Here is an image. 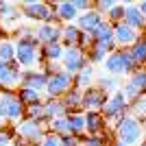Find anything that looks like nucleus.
<instances>
[{
	"mask_svg": "<svg viewBox=\"0 0 146 146\" xmlns=\"http://www.w3.org/2000/svg\"><path fill=\"white\" fill-rule=\"evenodd\" d=\"M15 63L22 70H37L42 68V46L35 37H15Z\"/></svg>",
	"mask_w": 146,
	"mask_h": 146,
	"instance_id": "1",
	"label": "nucleus"
},
{
	"mask_svg": "<svg viewBox=\"0 0 146 146\" xmlns=\"http://www.w3.org/2000/svg\"><path fill=\"white\" fill-rule=\"evenodd\" d=\"M26 118V107L15 92H0V129L15 127Z\"/></svg>",
	"mask_w": 146,
	"mask_h": 146,
	"instance_id": "2",
	"label": "nucleus"
},
{
	"mask_svg": "<svg viewBox=\"0 0 146 146\" xmlns=\"http://www.w3.org/2000/svg\"><path fill=\"white\" fill-rule=\"evenodd\" d=\"M111 133H113V140L124 142L127 146H140L144 142V124L127 113L111 127Z\"/></svg>",
	"mask_w": 146,
	"mask_h": 146,
	"instance_id": "3",
	"label": "nucleus"
},
{
	"mask_svg": "<svg viewBox=\"0 0 146 146\" xmlns=\"http://www.w3.org/2000/svg\"><path fill=\"white\" fill-rule=\"evenodd\" d=\"M103 68H105V74H111V76H116V79H120V76H127L129 79V76L137 70V66L133 63V59L129 55V50H120V48H116L113 52L107 55Z\"/></svg>",
	"mask_w": 146,
	"mask_h": 146,
	"instance_id": "4",
	"label": "nucleus"
},
{
	"mask_svg": "<svg viewBox=\"0 0 146 146\" xmlns=\"http://www.w3.org/2000/svg\"><path fill=\"white\" fill-rule=\"evenodd\" d=\"M22 9V18L29 20V22H37V24H46V22H52V24H59L57 22V15H55V9L52 5L48 2H22L20 5Z\"/></svg>",
	"mask_w": 146,
	"mask_h": 146,
	"instance_id": "5",
	"label": "nucleus"
},
{
	"mask_svg": "<svg viewBox=\"0 0 146 146\" xmlns=\"http://www.w3.org/2000/svg\"><path fill=\"white\" fill-rule=\"evenodd\" d=\"M72 87H74V76L70 72L59 70L55 74H48V83H46V90H44V100L46 98H61Z\"/></svg>",
	"mask_w": 146,
	"mask_h": 146,
	"instance_id": "6",
	"label": "nucleus"
},
{
	"mask_svg": "<svg viewBox=\"0 0 146 146\" xmlns=\"http://www.w3.org/2000/svg\"><path fill=\"white\" fill-rule=\"evenodd\" d=\"M127 111H129V103H127V98H124V94L118 90L107 98V103H105L100 113H103V118L107 120V124H109V129H111L122 116H127Z\"/></svg>",
	"mask_w": 146,
	"mask_h": 146,
	"instance_id": "7",
	"label": "nucleus"
},
{
	"mask_svg": "<svg viewBox=\"0 0 146 146\" xmlns=\"http://www.w3.org/2000/svg\"><path fill=\"white\" fill-rule=\"evenodd\" d=\"M13 133H15V137H22V140L31 142L33 146H37L44 140V135L48 133V127L42 124V122H35V120L24 118L22 122H18V124L13 127Z\"/></svg>",
	"mask_w": 146,
	"mask_h": 146,
	"instance_id": "8",
	"label": "nucleus"
},
{
	"mask_svg": "<svg viewBox=\"0 0 146 146\" xmlns=\"http://www.w3.org/2000/svg\"><path fill=\"white\" fill-rule=\"evenodd\" d=\"M20 20H24L22 18L20 5L0 2V31H5V33H15V31L20 29Z\"/></svg>",
	"mask_w": 146,
	"mask_h": 146,
	"instance_id": "9",
	"label": "nucleus"
},
{
	"mask_svg": "<svg viewBox=\"0 0 146 146\" xmlns=\"http://www.w3.org/2000/svg\"><path fill=\"white\" fill-rule=\"evenodd\" d=\"M22 68L13 61V63H5L0 61V92H11L22 85Z\"/></svg>",
	"mask_w": 146,
	"mask_h": 146,
	"instance_id": "10",
	"label": "nucleus"
},
{
	"mask_svg": "<svg viewBox=\"0 0 146 146\" xmlns=\"http://www.w3.org/2000/svg\"><path fill=\"white\" fill-rule=\"evenodd\" d=\"M85 66H87L85 50H81L79 46H76V48H66L63 59H61V68H63L66 72H70L74 76V74H79Z\"/></svg>",
	"mask_w": 146,
	"mask_h": 146,
	"instance_id": "11",
	"label": "nucleus"
},
{
	"mask_svg": "<svg viewBox=\"0 0 146 146\" xmlns=\"http://www.w3.org/2000/svg\"><path fill=\"white\" fill-rule=\"evenodd\" d=\"M107 94L98 85H92L87 90H83V103H81V109L83 111H103L105 103H107Z\"/></svg>",
	"mask_w": 146,
	"mask_h": 146,
	"instance_id": "12",
	"label": "nucleus"
},
{
	"mask_svg": "<svg viewBox=\"0 0 146 146\" xmlns=\"http://www.w3.org/2000/svg\"><path fill=\"white\" fill-rule=\"evenodd\" d=\"M140 37H142V33H137L135 29L127 26L124 22H120V24L113 26V42H116V46L120 50H129Z\"/></svg>",
	"mask_w": 146,
	"mask_h": 146,
	"instance_id": "13",
	"label": "nucleus"
},
{
	"mask_svg": "<svg viewBox=\"0 0 146 146\" xmlns=\"http://www.w3.org/2000/svg\"><path fill=\"white\" fill-rule=\"evenodd\" d=\"M35 39L39 46H48V44L61 42V24H52V22L39 24L35 29Z\"/></svg>",
	"mask_w": 146,
	"mask_h": 146,
	"instance_id": "14",
	"label": "nucleus"
},
{
	"mask_svg": "<svg viewBox=\"0 0 146 146\" xmlns=\"http://www.w3.org/2000/svg\"><path fill=\"white\" fill-rule=\"evenodd\" d=\"M46 83H48V74L44 72L42 68H37V70H24L22 72V85L20 87H29V90H35V92L44 94Z\"/></svg>",
	"mask_w": 146,
	"mask_h": 146,
	"instance_id": "15",
	"label": "nucleus"
},
{
	"mask_svg": "<svg viewBox=\"0 0 146 146\" xmlns=\"http://www.w3.org/2000/svg\"><path fill=\"white\" fill-rule=\"evenodd\" d=\"M92 37H94V44L103 46L107 52H113V50L118 48L116 42H113V24H109L107 20H105L103 24H100L94 33H92Z\"/></svg>",
	"mask_w": 146,
	"mask_h": 146,
	"instance_id": "16",
	"label": "nucleus"
},
{
	"mask_svg": "<svg viewBox=\"0 0 146 146\" xmlns=\"http://www.w3.org/2000/svg\"><path fill=\"white\" fill-rule=\"evenodd\" d=\"M122 22L127 26H131V29H135L137 33H144V29H146V18L142 15L140 7L135 2H124V18H122Z\"/></svg>",
	"mask_w": 146,
	"mask_h": 146,
	"instance_id": "17",
	"label": "nucleus"
},
{
	"mask_svg": "<svg viewBox=\"0 0 146 146\" xmlns=\"http://www.w3.org/2000/svg\"><path fill=\"white\" fill-rule=\"evenodd\" d=\"M103 22H105V18L96 11V9H94V7H92L90 11L79 13V18H76V22H74V24L79 26L81 33H94L98 26L103 24Z\"/></svg>",
	"mask_w": 146,
	"mask_h": 146,
	"instance_id": "18",
	"label": "nucleus"
},
{
	"mask_svg": "<svg viewBox=\"0 0 146 146\" xmlns=\"http://www.w3.org/2000/svg\"><path fill=\"white\" fill-rule=\"evenodd\" d=\"M85 113V135H100L109 131V124L100 111H83Z\"/></svg>",
	"mask_w": 146,
	"mask_h": 146,
	"instance_id": "19",
	"label": "nucleus"
},
{
	"mask_svg": "<svg viewBox=\"0 0 146 146\" xmlns=\"http://www.w3.org/2000/svg\"><path fill=\"white\" fill-rule=\"evenodd\" d=\"M52 9H55V15H57V22L59 24H74L76 22V18H79V11L74 9L72 2H55L52 5Z\"/></svg>",
	"mask_w": 146,
	"mask_h": 146,
	"instance_id": "20",
	"label": "nucleus"
},
{
	"mask_svg": "<svg viewBox=\"0 0 146 146\" xmlns=\"http://www.w3.org/2000/svg\"><path fill=\"white\" fill-rule=\"evenodd\" d=\"M68 127H70V135L74 137H85V113L83 111H68Z\"/></svg>",
	"mask_w": 146,
	"mask_h": 146,
	"instance_id": "21",
	"label": "nucleus"
},
{
	"mask_svg": "<svg viewBox=\"0 0 146 146\" xmlns=\"http://www.w3.org/2000/svg\"><path fill=\"white\" fill-rule=\"evenodd\" d=\"M96 76H98V74H96V70H94V66L87 63L79 74H74V87L83 92V90H87V87L96 85Z\"/></svg>",
	"mask_w": 146,
	"mask_h": 146,
	"instance_id": "22",
	"label": "nucleus"
},
{
	"mask_svg": "<svg viewBox=\"0 0 146 146\" xmlns=\"http://www.w3.org/2000/svg\"><path fill=\"white\" fill-rule=\"evenodd\" d=\"M44 113L48 120H55V118H63L68 116V109L61 98H46L44 100Z\"/></svg>",
	"mask_w": 146,
	"mask_h": 146,
	"instance_id": "23",
	"label": "nucleus"
},
{
	"mask_svg": "<svg viewBox=\"0 0 146 146\" xmlns=\"http://www.w3.org/2000/svg\"><path fill=\"white\" fill-rule=\"evenodd\" d=\"M81 39V31L76 24H61V44L66 48H76Z\"/></svg>",
	"mask_w": 146,
	"mask_h": 146,
	"instance_id": "24",
	"label": "nucleus"
},
{
	"mask_svg": "<svg viewBox=\"0 0 146 146\" xmlns=\"http://www.w3.org/2000/svg\"><path fill=\"white\" fill-rule=\"evenodd\" d=\"M129 55H131V59H133V63L137 68H146V37H144V33H142V37L129 48Z\"/></svg>",
	"mask_w": 146,
	"mask_h": 146,
	"instance_id": "25",
	"label": "nucleus"
},
{
	"mask_svg": "<svg viewBox=\"0 0 146 146\" xmlns=\"http://www.w3.org/2000/svg\"><path fill=\"white\" fill-rule=\"evenodd\" d=\"M129 116H133L135 120H140L142 124H146V94L137 96L133 103H129Z\"/></svg>",
	"mask_w": 146,
	"mask_h": 146,
	"instance_id": "26",
	"label": "nucleus"
},
{
	"mask_svg": "<svg viewBox=\"0 0 146 146\" xmlns=\"http://www.w3.org/2000/svg\"><path fill=\"white\" fill-rule=\"evenodd\" d=\"M63 52H66V46H63L61 42L48 44V46H42V59H44V61H59V63H61Z\"/></svg>",
	"mask_w": 146,
	"mask_h": 146,
	"instance_id": "27",
	"label": "nucleus"
},
{
	"mask_svg": "<svg viewBox=\"0 0 146 146\" xmlns=\"http://www.w3.org/2000/svg\"><path fill=\"white\" fill-rule=\"evenodd\" d=\"M96 85L100 87V90L107 94V96H111L113 92L120 90V79H116V76H111V74H98L96 76Z\"/></svg>",
	"mask_w": 146,
	"mask_h": 146,
	"instance_id": "28",
	"label": "nucleus"
},
{
	"mask_svg": "<svg viewBox=\"0 0 146 146\" xmlns=\"http://www.w3.org/2000/svg\"><path fill=\"white\" fill-rule=\"evenodd\" d=\"M61 100H63V105H66L68 111H83V109H81V103H83V92L76 90V87H72L68 94H63V96H61Z\"/></svg>",
	"mask_w": 146,
	"mask_h": 146,
	"instance_id": "29",
	"label": "nucleus"
},
{
	"mask_svg": "<svg viewBox=\"0 0 146 146\" xmlns=\"http://www.w3.org/2000/svg\"><path fill=\"white\" fill-rule=\"evenodd\" d=\"M0 61H5V63L15 61V39L0 37Z\"/></svg>",
	"mask_w": 146,
	"mask_h": 146,
	"instance_id": "30",
	"label": "nucleus"
},
{
	"mask_svg": "<svg viewBox=\"0 0 146 146\" xmlns=\"http://www.w3.org/2000/svg\"><path fill=\"white\" fill-rule=\"evenodd\" d=\"M107 55H109V52H107L103 46H98V44H92V48L85 50V57H87V63H90V66H103Z\"/></svg>",
	"mask_w": 146,
	"mask_h": 146,
	"instance_id": "31",
	"label": "nucleus"
},
{
	"mask_svg": "<svg viewBox=\"0 0 146 146\" xmlns=\"http://www.w3.org/2000/svg\"><path fill=\"white\" fill-rule=\"evenodd\" d=\"M18 98L22 100L24 107H29V105L42 103V100H44V94H42V92H35V90H29V87H20V90H18Z\"/></svg>",
	"mask_w": 146,
	"mask_h": 146,
	"instance_id": "32",
	"label": "nucleus"
},
{
	"mask_svg": "<svg viewBox=\"0 0 146 146\" xmlns=\"http://www.w3.org/2000/svg\"><path fill=\"white\" fill-rule=\"evenodd\" d=\"M111 140H113V133L109 135V131L100 133V135H85V137H81L83 146H109Z\"/></svg>",
	"mask_w": 146,
	"mask_h": 146,
	"instance_id": "33",
	"label": "nucleus"
},
{
	"mask_svg": "<svg viewBox=\"0 0 146 146\" xmlns=\"http://www.w3.org/2000/svg\"><path fill=\"white\" fill-rule=\"evenodd\" d=\"M48 133H55V135H59V137H66V135H70V127H68L66 116L50 120V124H48Z\"/></svg>",
	"mask_w": 146,
	"mask_h": 146,
	"instance_id": "34",
	"label": "nucleus"
},
{
	"mask_svg": "<svg viewBox=\"0 0 146 146\" xmlns=\"http://www.w3.org/2000/svg\"><path fill=\"white\" fill-rule=\"evenodd\" d=\"M127 81H129V83H133L140 94H146V68H137Z\"/></svg>",
	"mask_w": 146,
	"mask_h": 146,
	"instance_id": "35",
	"label": "nucleus"
},
{
	"mask_svg": "<svg viewBox=\"0 0 146 146\" xmlns=\"http://www.w3.org/2000/svg\"><path fill=\"white\" fill-rule=\"evenodd\" d=\"M122 18H124V2H116V5L109 9V13L105 15V20L109 22V24H120L122 22Z\"/></svg>",
	"mask_w": 146,
	"mask_h": 146,
	"instance_id": "36",
	"label": "nucleus"
},
{
	"mask_svg": "<svg viewBox=\"0 0 146 146\" xmlns=\"http://www.w3.org/2000/svg\"><path fill=\"white\" fill-rule=\"evenodd\" d=\"M120 92L124 94V98H127V103H133V100H135L137 96H142L140 92H137V87H135L133 83H129V81H124V83L120 85Z\"/></svg>",
	"mask_w": 146,
	"mask_h": 146,
	"instance_id": "37",
	"label": "nucleus"
},
{
	"mask_svg": "<svg viewBox=\"0 0 146 146\" xmlns=\"http://www.w3.org/2000/svg\"><path fill=\"white\" fill-rule=\"evenodd\" d=\"M113 5H116V0H98V2H94V9H96V11L105 18V15L109 13V9H111Z\"/></svg>",
	"mask_w": 146,
	"mask_h": 146,
	"instance_id": "38",
	"label": "nucleus"
},
{
	"mask_svg": "<svg viewBox=\"0 0 146 146\" xmlns=\"http://www.w3.org/2000/svg\"><path fill=\"white\" fill-rule=\"evenodd\" d=\"M13 129H0V146H11L13 144Z\"/></svg>",
	"mask_w": 146,
	"mask_h": 146,
	"instance_id": "39",
	"label": "nucleus"
},
{
	"mask_svg": "<svg viewBox=\"0 0 146 146\" xmlns=\"http://www.w3.org/2000/svg\"><path fill=\"white\" fill-rule=\"evenodd\" d=\"M37 146H61V137L55 133H46L44 135V140L39 142Z\"/></svg>",
	"mask_w": 146,
	"mask_h": 146,
	"instance_id": "40",
	"label": "nucleus"
},
{
	"mask_svg": "<svg viewBox=\"0 0 146 146\" xmlns=\"http://www.w3.org/2000/svg\"><path fill=\"white\" fill-rule=\"evenodd\" d=\"M72 5H74V9L79 13H85V11H90L92 7H94V2H90V0H72Z\"/></svg>",
	"mask_w": 146,
	"mask_h": 146,
	"instance_id": "41",
	"label": "nucleus"
},
{
	"mask_svg": "<svg viewBox=\"0 0 146 146\" xmlns=\"http://www.w3.org/2000/svg\"><path fill=\"white\" fill-rule=\"evenodd\" d=\"M61 146H83V142H81V137L66 135V137H61Z\"/></svg>",
	"mask_w": 146,
	"mask_h": 146,
	"instance_id": "42",
	"label": "nucleus"
},
{
	"mask_svg": "<svg viewBox=\"0 0 146 146\" xmlns=\"http://www.w3.org/2000/svg\"><path fill=\"white\" fill-rule=\"evenodd\" d=\"M11 146H33V144L26 142V140H22V137H13V144Z\"/></svg>",
	"mask_w": 146,
	"mask_h": 146,
	"instance_id": "43",
	"label": "nucleus"
},
{
	"mask_svg": "<svg viewBox=\"0 0 146 146\" xmlns=\"http://www.w3.org/2000/svg\"><path fill=\"white\" fill-rule=\"evenodd\" d=\"M137 7H140L142 15H144V18H146V0H144V2H137Z\"/></svg>",
	"mask_w": 146,
	"mask_h": 146,
	"instance_id": "44",
	"label": "nucleus"
},
{
	"mask_svg": "<svg viewBox=\"0 0 146 146\" xmlns=\"http://www.w3.org/2000/svg\"><path fill=\"white\" fill-rule=\"evenodd\" d=\"M109 146H127V144H124V142H118V140H111Z\"/></svg>",
	"mask_w": 146,
	"mask_h": 146,
	"instance_id": "45",
	"label": "nucleus"
},
{
	"mask_svg": "<svg viewBox=\"0 0 146 146\" xmlns=\"http://www.w3.org/2000/svg\"><path fill=\"white\" fill-rule=\"evenodd\" d=\"M144 142H146V124H144Z\"/></svg>",
	"mask_w": 146,
	"mask_h": 146,
	"instance_id": "46",
	"label": "nucleus"
},
{
	"mask_svg": "<svg viewBox=\"0 0 146 146\" xmlns=\"http://www.w3.org/2000/svg\"><path fill=\"white\" fill-rule=\"evenodd\" d=\"M140 146H146V142H142V144H140Z\"/></svg>",
	"mask_w": 146,
	"mask_h": 146,
	"instance_id": "47",
	"label": "nucleus"
},
{
	"mask_svg": "<svg viewBox=\"0 0 146 146\" xmlns=\"http://www.w3.org/2000/svg\"><path fill=\"white\" fill-rule=\"evenodd\" d=\"M144 37H146V33H144Z\"/></svg>",
	"mask_w": 146,
	"mask_h": 146,
	"instance_id": "48",
	"label": "nucleus"
}]
</instances>
